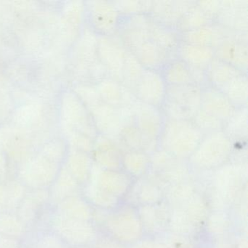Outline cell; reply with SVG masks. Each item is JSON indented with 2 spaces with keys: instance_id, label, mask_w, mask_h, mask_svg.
Returning <instances> with one entry per match:
<instances>
[{
  "instance_id": "cell-14",
  "label": "cell",
  "mask_w": 248,
  "mask_h": 248,
  "mask_svg": "<svg viewBox=\"0 0 248 248\" xmlns=\"http://www.w3.org/2000/svg\"><path fill=\"white\" fill-rule=\"evenodd\" d=\"M194 3L192 1H153L149 14L156 22L176 29L181 17Z\"/></svg>"
},
{
  "instance_id": "cell-8",
  "label": "cell",
  "mask_w": 248,
  "mask_h": 248,
  "mask_svg": "<svg viewBox=\"0 0 248 248\" xmlns=\"http://www.w3.org/2000/svg\"><path fill=\"white\" fill-rule=\"evenodd\" d=\"M214 50L215 57L247 73L248 64L247 33L231 31Z\"/></svg>"
},
{
  "instance_id": "cell-7",
  "label": "cell",
  "mask_w": 248,
  "mask_h": 248,
  "mask_svg": "<svg viewBox=\"0 0 248 248\" xmlns=\"http://www.w3.org/2000/svg\"><path fill=\"white\" fill-rule=\"evenodd\" d=\"M131 111L133 123L142 135L148 140L158 143L165 120L162 108L136 99Z\"/></svg>"
},
{
  "instance_id": "cell-19",
  "label": "cell",
  "mask_w": 248,
  "mask_h": 248,
  "mask_svg": "<svg viewBox=\"0 0 248 248\" xmlns=\"http://www.w3.org/2000/svg\"><path fill=\"white\" fill-rule=\"evenodd\" d=\"M160 72L168 86L195 84L191 67L178 57L170 59Z\"/></svg>"
},
{
  "instance_id": "cell-37",
  "label": "cell",
  "mask_w": 248,
  "mask_h": 248,
  "mask_svg": "<svg viewBox=\"0 0 248 248\" xmlns=\"http://www.w3.org/2000/svg\"><path fill=\"white\" fill-rule=\"evenodd\" d=\"M105 242L104 244V248H122L120 245L113 241H105Z\"/></svg>"
},
{
  "instance_id": "cell-22",
  "label": "cell",
  "mask_w": 248,
  "mask_h": 248,
  "mask_svg": "<svg viewBox=\"0 0 248 248\" xmlns=\"http://www.w3.org/2000/svg\"><path fill=\"white\" fill-rule=\"evenodd\" d=\"M150 35L152 40L168 50L171 56H176L177 49L181 42V34L176 29L159 24L152 18Z\"/></svg>"
},
{
  "instance_id": "cell-25",
  "label": "cell",
  "mask_w": 248,
  "mask_h": 248,
  "mask_svg": "<svg viewBox=\"0 0 248 248\" xmlns=\"http://www.w3.org/2000/svg\"><path fill=\"white\" fill-rule=\"evenodd\" d=\"M223 131L233 139H243L248 135V108H236L234 114L224 123Z\"/></svg>"
},
{
  "instance_id": "cell-3",
  "label": "cell",
  "mask_w": 248,
  "mask_h": 248,
  "mask_svg": "<svg viewBox=\"0 0 248 248\" xmlns=\"http://www.w3.org/2000/svg\"><path fill=\"white\" fill-rule=\"evenodd\" d=\"M233 140L223 130L207 133L190 156V162L202 168L223 165L232 155Z\"/></svg>"
},
{
  "instance_id": "cell-13",
  "label": "cell",
  "mask_w": 248,
  "mask_h": 248,
  "mask_svg": "<svg viewBox=\"0 0 248 248\" xmlns=\"http://www.w3.org/2000/svg\"><path fill=\"white\" fill-rule=\"evenodd\" d=\"M200 108L223 123L230 119L237 108L221 90L210 85L203 87Z\"/></svg>"
},
{
  "instance_id": "cell-26",
  "label": "cell",
  "mask_w": 248,
  "mask_h": 248,
  "mask_svg": "<svg viewBox=\"0 0 248 248\" xmlns=\"http://www.w3.org/2000/svg\"><path fill=\"white\" fill-rule=\"evenodd\" d=\"M150 164V155L143 151L126 150L123 152L122 165L133 175L144 173Z\"/></svg>"
},
{
  "instance_id": "cell-5",
  "label": "cell",
  "mask_w": 248,
  "mask_h": 248,
  "mask_svg": "<svg viewBox=\"0 0 248 248\" xmlns=\"http://www.w3.org/2000/svg\"><path fill=\"white\" fill-rule=\"evenodd\" d=\"M93 124L100 135L117 140L123 126L132 118L131 107L119 108L106 104L98 95L93 107Z\"/></svg>"
},
{
  "instance_id": "cell-21",
  "label": "cell",
  "mask_w": 248,
  "mask_h": 248,
  "mask_svg": "<svg viewBox=\"0 0 248 248\" xmlns=\"http://www.w3.org/2000/svg\"><path fill=\"white\" fill-rule=\"evenodd\" d=\"M109 224L112 233L122 240H133L140 233L139 220L130 212H122L113 216Z\"/></svg>"
},
{
  "instance_id": "cell-11",
  "label": "cell",
  "mask_w": 248,
  "mask_h": 248,
  "mask_svg": "<svg viewBox=\"0 0 248 248\" xmlns=\"http://www.w3.org/2000/svg\"><path fill=\"white\" fill-rule=\"evenodd\" d=\"M248 4L247 0L221 1L222 9L215 21L230 31L247 33Z\"/></svg>"
},
{
  "instance_id": "cell-9",
  "label": "cell",
  "mask_w": 248,
  "mask_h": 248,
  "mask_svg": "<svg viewBox=\"0 0 248 248\" xmlns=\"http://www.w3.org/2000/svg\"><path fill=\"white\" fill-rule=\"evenodd\" d=\"M168 85L160 71L145 69L133 90L138 101L156 107H162L166 97Z\"/></svg>"
},
{
  "instance_id": "cell-30",
  "label": "cell",
  "mask_w": 248,
  "mask_h": 248,
  "mask_svg": "<svg viewBox=\"0 0 248 248\" xmlns=\"http://www.w3.org/2000/svg\"><path fill=\"white\" fill-rule=\"evenodd\" d=\"M122 16L149 14L152 1H113Z\"/></svg>"
},
{
  "instance_id": "cell-2",
  "label": "cell",
  "mask_w": 248,
  "mask_h": 248,
  "mask_svg": "<svg viewBox=\"0 0 248 248\" xmlns=\"http://www.w3.org/2000/svg\"><path fill=\"white\" fill-rule=\"evenodd\" d=\"M203 87L196 84L169 85L162 108L165 117L191 120L201 107Z\"/></svg>"
},
{
  "instance_id": "cell-16",
  "label": "cell",
  "mask_w": 248,
  "mask_h": 248,
  "mask_svg": "<svg viewBox=\"0 0 248 248\" xmlns=\"http://www.w3.org/2000/svg\"><path fill=\"white\" fill-rule=\"evenodd\" d=\"M94 150L96 160L101 166L114 170L121 167L123 152L117 140L99 134L96 136Z\"/></svg>"
},
{
  "instance_id": "cell-35",
  "label": "cell",
  "mask_w": 248,
  "mask_h": 248,
  "mask_svg": "<svg viewBox=\"0 0 248 248\" xmlns=\"http://www.w3.org/2000/svg\"><path fill=\"white\" fill-rule=\"evenodd\" d=\"M216 220H214V221L212 222L211 224H213V229L214 228V231H217V232H220L221 229L223 228L226 227V220H223V217H216Z\"/></svg>"
},
{
  "instance_id": "cell-1",
  "label": "cell",
  "mask_w": 248,
  "mask_h": 248,
  "mask_svg": "<svg viewBox=\"0 0 248 248\" xmlns=\"http://www.w3.org/2000/svg\"><path fill=\"white\" fill-rule=\"evenodd\" d=\"M204 135L192 120L165 117L158 146L176 159H186L194 153Z\"/></svg>"
},
{
  "instance_id": "cell-32",
  "label": "cell",
  "mask_w": 248,
  "mask_h": 248,
  "mask_svg": "<svg viewBox=\"0 0 248 248\" xmlns=\"http://www.w3.org/2000/svg\"><path fill=\"white\" fill-rule=\"evenodd\" d=\"M197 4L202 10L215 20L222 9L221 1H216V0L200 1V2H197Z\"/></svg>"
},
{
  "instance_id": "cell-29",
  "label": "cell",
  "mask_w": 248,
  "mask_h": 248,
  "mask_svg": "<svg viewBox=\"0 0 248 248\" xmlns=\"http://www.w3.org/2000/svg\"><path fill=\"white\" fill-rule=\"evenodd\" d=\"M191 120L204 134L223 130L224 126L223 122L206 112L201 108L197 111Z\"/></svg>"
},
{
  "instance_id": "cell-28",
  "label": "cell",
  "mask_w": 248,
  "mask_h": 248,
  "mask_svg": "<svg viewBox=\"0 0 248 248\" xmlns=\"http://www.w3.org/2000/svg\"><path fill=\"white\" fill-rule=\"evenodd\" d=\"M101 185L105 191L116 194H122L128 185V178L127 175L117 170H107L102 171L101 176Z\"/></svg>"
},
{
  "instance_id": "cell-33",
  "label": "cell",
  "mask_w": 248,
  "mask_h": 248,
  "mask_svg": "<svg viewBox=\"0 0 248 248\" xmlns=\"http://www.w3.org/2000/svg\"><path fill=\"white\" fill-rule=\"evenodd\" d=\"M189 217H187L186 215L183 212H178L174 215L172 217V223L175 229H178L181 232H186L190 228Z\"/></svg>"
},
{
  "instance_id": "cell-6",
  "label": "cell",
  "mask_w": 248,
  "mask_h": 248,
  "mask_svg": "<svg viewBox=\"0 0 248 248\" xmlns=\"http://www.w3.org/2000/svg\"><path fill=\"white\" fill-rule=\"evenodd\" d=\"M152 17L149 14L122 16L117 34L126 48L133 53L140 45L151 39Z\"/></svg>"
},
{
  "instance_id": "cell-34",
  "label": "cell",
  "mask_w": 248,
  "mask_h": 248,
  "mask_svg": "<svg viewBox=\"0 0 248 248\" xmlns=\"http://www.w3.org/2000/svg\"><path fill=\"white\" fill-rule=\"evenodd\" d=\"M141 196L143 197V200L144 199L146 201L153 202V200H155L156 202L159 197V192L155 187L149 186L145 187L144 189L143 188Z\"/></svg>"
},
{
  "instance_id": "cell-17",
  "label": "cell",
  "mask_w": 248,
  "mask_h": 248,
  "mask_svg": "<svg viewBox=\"0 0 248 248\" xmlns=\"http://www.w3.org/2000/svg\"><path fill=\"white\" fill-rule=\"evenodd\" d=\"M132 53L145 69L149 70L160 71L167 62L172 59L168 50L152 39L144 42Z\"/></svg>"
},
{
  "instance_id": "cell-18",
  "label": "cell",
  "mask_w": 248,
  "mask_h": 248,
  "mask_svg": "<svg viewBox=\"0 0 248 248\" xmlns=\"http://www.w3.org/2000/svg\"><path fill=\"white\" fill-rule=\"evenodd\" d=\"M176 57L190 67L205 71L215 58V50L211 47L181 41L177 49Z\"/></svg>"
},
{
  "instance_id": "cell-10",
  "label": "cell",
  "mask_w": 248,
  "mask_h": 248,
  "mask_svg": "<svg viewBox=\"0 0 248 248\" xmlns=\"http://www.w3.org/2000/svg\"><path fill=\"white\" fill-rule=\"evenodd\" d=\"M90 17L99 36H110L117 33L122 15L113 1H95L91 2Z\"/></svg>"
},
{
  "instance_id": "cell-4",
  "label": "cell",
  "mask_w": 248,
  "mask_h": 248,
  "mask_svg": "<svg viewBox=\"0 0 248 248\" xmlns=\"http://www.w3.org/2000/svg\"><path fill=\"white\" fill-rule=\"evenodd\" d=\"M129 52L116 34L99 36L97 39L98 59L107 72V76L120 82Z\"/></svg>"
},
{
  "instance_id": "cell-20",
  "label": "cell",
  "mask_w": 248,
  "mask_h": 248,
  "mask_svg": "<svg viewBox=\"0 0 248 248\" xmlns=\"http://www.w3.org/2000/svg\"><path fill=\"white\" fill-rule=\"evenodd\" d=\"M204 72L207 85L219 89L238 75L247 74L216 57L212 60Z\"/></svg>"
},
{
  "instance_id": "cell-15",
  "label": "cell",
  "mask_w": 248,
  "mask_h": 248,
  "mask_svg": "<svg viewBox=\"0 0 248 248\" xmlns=\"http://www.w3.org/2000/svg\"><path fill=\"white\" fill-rule=\"evenodd\" d=\"M231 31L214 21L204 27L180 33V34L182 42L215 49Z\"/></svg>"
},
{
  "instance_id": "cell-27",
  "label": "cell",
  "mask_w": 248,
  "mask_h": 248,
  "mask_svg": "<svg viewBox=\"0 0 248 248\" xmlns=\"http://www.w3.org/2000/svg\"><path fill=\"white\" fill-rule=\"evenodd\" d=\"M144 71V68L137 58L131 52H129L122 75V83L133 92Z\"/></svg>"
},
{
  "instance_id": "cell-36",
  "label": "cell",
  "mask_w": 248,
  "mask_h": 248,
  "mask_svg": "<svg viewBox=\"0 0 248 248\" xmlns=\"http://www.w3.org/2000/svg\"><path fill=\"white\" fill-rule=\"evenodd\" d=\"M136 248H164L163 247L157 245V244H154L152 242H144V243L140 244L139 246L136 247Z\"/></svg>"
},
{
  "instance_id": "cell-12",
  "label": "cell",
  "mask_w": 248,
  "mask_h": 248,
  "mask_svg": "<svg viewBox=\"0 0 248 248\" xmlns=\"http://www.w3.org/2000/svg\"><path fill=\"white\" fill-rule=\"evenodd\" d=\"M96 91L101 101L116 108H130L136 101L130 90L109 77L98 81Z\"/></svg>"
},
{
  "instance_id": "cell-23",
  "label": "cell",
  "mask_w": 248,
  "mask_h": 248,
  "mask_svg": "<svg viewBox=\"0 0 248 248\" xmlns=\"http://www.w3.org/2000/svg\"><path fill=\"white\" fill-rule=\"evenodd\" d=\"M248 88L247 74H242L229 81L220 90L236 108H242L248 104Z\"/></svg>"
},
{
  "instance_id": "cell-31",
  "label": "cell",
  "mask_w": 248,
  "mask_h": 248,
  "mask_svg": "<svg viewBox=\"0 0 248 248\" xmlns=\"http://www.w3.org/2000/svg\"><path fill=\"white\" fill-rule=\"evenodd\" d=\"M188 213L190 220L200 221L205 216V207L201 200L195 197L189 202Z\"/></svg>"
},
{
  "instance_id": "cell-24",
  "label": "cell",
  "mask_w": 248,
  "mask_h": 248,
  "mask_svg": "<svg viewBox=\"0 0 248 248\" xmlns=\"http://www.w3.org/2000/svg\"><path fill=\"white\" fill-rule=\"evenodd\" d=\"M215 19L202 10L197 2L186 11L176 26V30L180 33L196 30L214 22Z\"/></svg>"
}]
</instances>
